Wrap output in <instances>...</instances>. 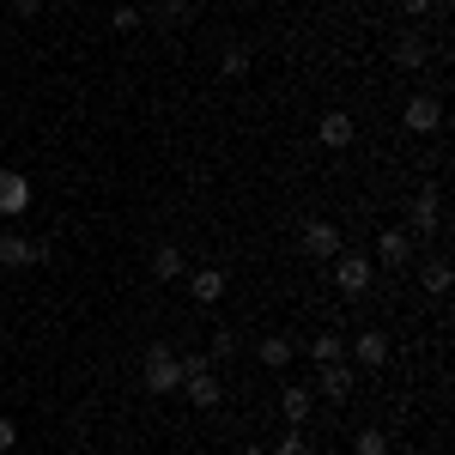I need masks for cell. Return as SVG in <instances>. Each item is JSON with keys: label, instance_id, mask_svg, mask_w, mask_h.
<instances>
[{"label": "cell", "instance_id": "cell-1", "mask_svg": "<svg viewBox=\"0 0 455 455\" xmlns=\"http://www.w3.org/2000/svg\"><path fill=\"white\" fill-rule=\"evenodd\" d=\"M140 383H146V395H176V388H182V364H176L171 340H152V347H146Z\"/></svg>", "mask_w": 455, "mask_h": 455}, {"label": "cell", "instance_id": "cell-2", "mask_svg": "<svg viewBox=\"0 0 455 455\" xmlns=\"http://www.w3.org/2000/svg\"><path fill=\"white\" fill-rule=\"evenodd\" d=\"M55 249L43 237H25V231H0V267H43Z\"/></svg>", "mask_w": 455, "mask_h": 455}, {"label": "cell", "instance_id": "cell-3", "mask_svg": "<svg viewBox=\"0 0 455 455\" xmlns=\"http://www.w3.org/2000/svg\"><path fill=\"white\" fill-rule=\"evenodd\" d=\"M334 285H340V298H364L371 291V255L364 249H340L334 255Z\"/></svg>", "mask_w": 455, "mask_h": 455}, {"label": "cell", "instance_id": "cell-4", "mask_svg": "<svg viewBox=\"0 0 455 455\" xmlns=\"http://www.w3.org/2000/svg\"><path fill=\"white\" fill-rule=\"evenodd\" d=\"M407 237H437L443 231V201H437V182H425L419 195H413V207H407Z\"/></svg>", "mask_w": 455, "mask_h": 455}, {"label": "cell", "instance_id": "cell-5", "mask_svg": "<svg viewBox=\"0 0 455 455\" xmlns=\"http://www.w3.org/2000/svg\"><path fill=\"white\" fill-rule=\"evenodd\" d=\"M401 122H407V134H437V128H443V104H437L431 92H413L407 109H401Z\"/></svg>", "mask_w": 455, "mask_h": 455}, {"label": "cell", "instance_id": "cell-6", "mask_svg": "<svg viewBox=\"0 0 455 455\" xmlns=\"http://www.w3.org/2000/svg\"><path fill=\"white\" fill-rule=\"evenodd\" d=\"M340 225H328V219H310V225H304V255H310V261H334V255H340Z\"/></svg>", "mask_w": 455, "mask_h": 455}, {"label": "cell", "instance_id": "cell-7", "mask_svg": "<svg viewBox=\"0 0 455 455\" xmlns=\"http://www.w3.org/2000/svg\"><path fill=\"white\" fill-rule=\"evenodd\" d=\"M31 212V176L25 171H0V219Z\"/></svg>", "mask_w": 455, "mask_h": 455}, {"label": "cell", "instance_id": "cell-8", "mask_svg": "<svg viewBox=\"0 0 455 455\" xmlns=\"http://www.w3.org/2000/svg\"><path fill=\"white\" fill-rule=\"evenodd\" d=\"M352 134H358V128H352V116H347V109H328V116L315 122V140L328 146V152H347Z\"/></svg>", "mask_w": 455, "mask_h": 455}, {"label": "cell", "instance_id": "cell-9", "mask_svg": "<svg viewBox=\"0 0 455 455\" xmlns=\"http://www.w3.org/2000/svg\"><path fill=\"white\" fill-rule=\"evenodd\" d=\"M352 358H358L364 371H383V364H388V334H383V328H364V334L352 340Z\"/></svg>", "mask_w": 455, "mask_h": 455}, {"label": "cell", "instance_id": "cell-10", "mask_svg": "<svg viewBox=\"0 0 455 455\" xmlns=\"http://www.w3.org/2000/svg\"><path fill=\"white\" fill-rule=\"evenodd\" d=\"M182 388H188V401H195L201 413H212V407L225 401V383H219L212 371H195V377H182Z\"/></svg>", "mask_w": 455, "mask_h": 455}, {"label": "cell", "instance_id": "cell-11", "mask_svg": "<svg viewBox=\"0 0 455 455\" xmlns=\"http://www.w3.org/2000/svg\"><path fill=\"white\" fill-rule=\"evenodd\" d=\"M377 261H383V267H407V261H413V237H407V231H383V237H377Z\"/></svg>", "mask_w": 455, "mask_h": 455}, {"label": "cell", "instance_id": "cell-12", "mask_svg": "<svg viewBox=\"0 0 455 455\" xmlns=\"http://www.w3.org/2000/svg\"><path fill=\"white\" fill-rule=\"evenodd\" d=\"M188 291H195V304H219L225 298V274L219 267H188Z\"/></svg>", "mask_w": 455, "mask_h": 455}, {"label": "cell", "instance_id": "cell-13", "mask_svg": "<svg viewBox=\"0 0 455 455\" xmlns=\"http://www.w3.org/2000/svg\"><path fill=\"white\" fill-rule=\"evenodd\" d=\"M310 413H315V395H310V388H298V383L280 388V419L285 425H304Z\"/></svg>", "mask_w": 455, "mask_h": 455}, {"label": "cell", "instance_id": "cell-14", "mask_svg": "<svg viewBox=\"0 0 455 455\" xmlns=\"http://www.w3.org/2000/svg\"><path fill=\"white\" fill-rule=\"evenodd\" d=\"M152 280H188V261H182V249L164 243V249H152Z\"/></svg>", "mask_w": 455, "mask_h": 455}, {"label": "cell", "instance_id": "cell-15", "mask_svg": "<svg viewBox=\"0 0 455 455\" xmlns=\"http://www.w3.org/2000/svg\"><path fill=\"white\" fill-rule=\"evenodd\" d=\"M352 377H358V371H352L347 358H340V364H322V395H328V401H347Z\"/></svg>", "mask_w": 455, "mask_h": 455}, {"label": "cell", "instance_id": "cell-16", "mask_svg": "<svg viewBox=\"0 0 455 455\" xmlns=\"http://www.w3.org/2000/svg\"><path fill=\"white\" fill-rule=\"evenodd\" d=\"M255 358H261V364H267V371H285V364H291V358H298V347H291V340H285V334H267V340H261V347H255Z\"/></svg>", "mask_w": 455, "mask_h": 455}, {"label": "cell", "instance_id": "cell-17", "mask_svg": "<svg viewBox=\"0 0 455 455\" xmlns=\"http://www.w3.org/2000/svg\"><path fill=\"white\" fill-rule=\"evenodd\" d=\"M425 61H431V43H425L419 31H407L395 43V68H425Z\"/></svg>", "mask_w": 455, "mask_h": 455}, {"label": "cell", "instance_id": "cell-18", "mask_svg": "<svg viewBox=\"0 0 455 455\" xmlns=\"http://www.w3.org/2000/svg\"><path fill=\"white\" fill-rule=\"evenodd\" d=\"M310 358H315V371H322V364H340V358H347V340L322 328V334H315V340H310Z\"/></svg>", "mask_w": 455, "mask_h": 455}, {"label": "cell", "instance_id": "cell-19", "mask_svg": "<svg viewBox=\"0 0 455 455\" xmlns=\"http://www.w3.org/2000/svg\"><path fill=\"white\" fill-rule=\"evenodd\" d=\"M352 455H388V431L383 425H364V431L352 437Z\"/></svg>", "mask_w": 455, "mask_h": 455}, {"label": "cell", "instance_id": "cell-20", "mask_svg": "<svg viewBox=\"0 0 455 455\" xmlns=\"http://www.w3.org/2000/svg\"><path fill=\"white\" fill-rule=\"evenodd\" d=\"M109 25H116L122 36H134V31H140V6H134V0H116V12H109Z\"/></svg>", "mask_w": 455, "mask_h": 455}, {"label": "cell", "instance_id": "cell-21", "mask_svg": "<svg viewBox=\"0 0 455 455\" xmlns=\"http://www.w3.org/2000/svg\"><path fill=\"white\" fill-rule=\"evenodd\" d=\"M419 280H425V291H431V298H443V291H450V280H455V274H450V261H431V267H425Z\"/></svg>", "mask_w": 455, "mask_h": 455}, {"label": "cell", "instance_id": "cell-22", "mask_svg": "<svg viewBox=\"0 0 455 455\" xmlns=\"http://www.w3.org/2000/svg\"><path fill=\"white\" fill-rule=\"evenodd\" d=\"M219 73H225V79H243V73H249V49H237V43H231V49L219 55Z\"/></svg>", "mask_w": 455, "mask_h": 455}, {"label": "cell", "instance_id": "cell-23", "mask_svg": "<svg viewBox=\"0 0 455 455\" xmlns=\"http://www.w3.org/2000/svg\"><path fill=\"white\" fill-rule=\"evenodd\" d=\"M274 455H315V450H310V437H304V431H291V437L274 443Z\"/></svg>", "mask_w": 455, "mask_h": 455}, {"label": "cell", "instance_id": "cell-24", "mask_svg": "<svg viewBox=\"0 0 455 455\" xmlns=\"http://www.w3.org/2000/svg\"><path fill=\"white\" fill-rule=\"evenodd\" d=\"M231 352H237V334H231V328H219V334H212V352H207V358H231Z\"/></svg>", "mask_w": 455, "mask_h": 455}, {"label": "cell", "instance_id": "cell-25", "mask_svg": "<svg viewBox=\"0 0 455 455\" xmlns=\"http://www.w3.org/2000/svg\"><path fill=\"white\" fill-rule=\"evenodd\" d=\"M12 443H19V419L0 413V455H12Z\"/></svg>", "mask_w": 455, "mask_h": 455}, {"label": "cell", "instance_id": "cell-26", "mask_svg": "<svg viewBox=\"0 0 455 455\" xmlns=\"http://www.w3.org/2000/svg\"><path fill=\"white\" fill-rule=\"evenodd\" d=\"M43 6H49V0H12V12H19V19H36Z\"/></svg>", "mask_w": 455, "mask_h": 455}, {"label": "cell", "instance_id": "cell-27", "mask_svg": "<svg viewBox=\"0 0 455 455\" xmlns=\"http://www.w3.org/2000/svg\"><path fill=\"white\" fill-rule=\"evenodd\" d=\"M431 6H437V0H401V12H407V19H425Z\"/></svg>", "mask_w": 455, "mask_h": 455}, {"label": "cell", "instance_id": "cell-28", "mask_svg": "<svg viewBox=\"0 0 455 455\" xmlns=\"http://www.w3.org/2000/svg\"><path fill=\"white\" fill-rule=\"evenodd\" d=\"M134 6H140V0H134Z\"/></svg>", "mask_w": 455, "mask_h": 455}]
</instances>
